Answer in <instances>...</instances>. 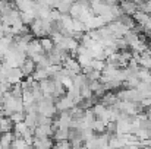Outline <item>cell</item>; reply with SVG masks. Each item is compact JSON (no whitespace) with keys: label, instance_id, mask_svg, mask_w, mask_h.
<instances>
[{"label":"cell","instance_id":"cell-1","mask_svg":"<svg viewBox=\"0 0 151 149\" xmlns=\"http://www.w3.org/2000/svg\"><path fill=\"white\" fill-rule=\"evenodd\" d=\"M75 105H76L75 101L70 98V97H68L66 94L62 95V97H59V98H56V107H57V111H68V110L73 108Z\"/></svg>","mask_w":151,"mask_h":149},{"label":"cell","instance_id":"cell-3","mask_svg":"<svg viewBox=\"0 0 151 149\" xmlns=\"http://www.w3.org/2000/svg\"><path fill=\"white\" fill-rule=\"evenodd\" d=\"M37 53H46V51L43 50V46H41V41H40V38L34 37V38L29 41V44H28L27 56H28V57H31V56H34V54H37Z\"/></svg>","mask_w":151,"mask_h":149},{"label":"cell","instance_id":"cell-5","mask_svg":"<svg viewBox=\"0 0 151 149\" xmlns=\"http://www.w3.org/2000/svg\"><path fill=\"white\" fill-rule=\"evenodd\" d=\"M40 88H41L44 95H53V92H54V79L47 78V79L40 81Z\"/></svg>","mask_w":151,"mask_h":149},{"label":"cell","instance_id":"cell-2","mask_svg":"<svg viewBox=\"0 0 151 149\" xmlns=\"http://www.w3.org/2000/svg\"><path fill=\"white\" fill-rule=\"evenodd\" d=\"M19 67H21V70H22L24 76H25V78H28V76H32L34 70L37 69V63H35L31 57H27V58L24 60V63H22Z\"/></svg>","mask_w":151,"mask_h":149},{"label":"cell","instance_id":"cell-13","mask_svg":"<svg viewBox=\"0 0 151 149\" xmlns=\"http://www.w3.org/2000/svg\"><path fill=\"white\" fill-rule=\"evenodd\" d=\"M132 16H134V19L137 21V24H141V25H145L147 21L151 18L150 13H147V12H144V10H137Z\"/></svg>","mask_w":151,"mask_h":149},{"label":"cell","instance_id":"cell-14","mask_svg":"<svg viewBox=\"0 0 151 149\" xmlns=\"http://www.w3.org/2000/svg\"><path fill=\"white\" fill-rule=\"evenodd\" d=\"M35 18H37V16H35V13L32 12V9H31V10H24V12H21V19H22V22H24L25 25H31Z\"/></svg>","mask_w":151,"mask_h":149},{"label":"cell","instance_id":"cell-9","mask_svg":"<svg viewBox=\"0 0 151 149\" xmlns=\"http://www.w3.org/2000/svg\"><path fill=\"white\" fill-rule=\"evenodd\" d=\"M47 78H50V72H49L47 67H37L32 73V79H35L38 82L43 81V79H47Z\"/></svg>","mask_w":151,"mask_h":149},{"label":"cell","instance_id":"cell-10","mask_svg":"<svg viewBox=\"0 0 151 149\" xmlns=\"http://www.w3.org/2000/svg\"><path fill=\"white\" fill-rule=\"evenodd\" d=\"M24 121L27 123V126H28L29 129L34 130V129L38 126V113H27Z\"/></svg>","mask_w":151,"mask_h":149},{"label":"cell","instance_id":"cell-7","mask_svg":"<svg viewBox=\"0 0 151 149\" xmlns=\"http://www.w3.org/2000/svg\"><path fill=\"white\" fill-rule=\"evenodd\" d=\"M116 19H117L119 22H122L128 29H132V28L137 25V21L134 19V16H132V15H128V13H122V15H119Z\"/></svg>","mask_w":151,"mask_h":149},{"label":"cell","instance_id":"cell-11","mask_svg":"<svg viewBox=\"0 0 151 149\" xmlns=\"http://www.w3.org/2000/svg\"><path fill=\"white\" fill-rule=\"evenodd\" d=\"M123 38H125V40H126V43L132 47V46H134V44L141 38V35H139V34H137L134 29H128V31L123 34Z\"/></svg>","mask_w":151,"mask_h":149},{"label":"cell","instance_id":"cell-4","mask_svg":"<svg viewBox=\"0 0 151 149\" xmlns=\"http://www.w3.org/2000/svg\"><path fill=\"white\" fill-rule=\"evenodd\" d=\"M24 73L21 70V67H10L7 75H6V79L10 82V83H16V82H21L24 79Z\"/></svg>","mask_w":151,"mask_h":149},{"label":"cell","instance_id":"cell-17","mask_svg":"<svg viewBox=\"0 0 151 149\" xmlns=\"http://www.w3.org/2000/svg\"><path fill=\"white\" fill-rule=\"evenodd\" d=\"M25 115H27L25 111H13L10 114V118H12L13 123H18V121H24L25 120Z\"/></svg>","mask_w":151,"mask_h":149},{"label":"cell","instance_id":"cell-16","mask_svg":"<svg viewBox=\"0 0 151 149\" xmlns=\"http://www.w3.org/2000/svg\"><path fill=\"white\" fill-rule=\"evenodd\" d=\"M40 41H41V46H43V50L47 53V51H50L56 44H54V41L51 40V37H43V38H40Z\"/></svg>","mask_w":151,"mask_h":149},{"label":"cell","instance_id":"cell-6","mask_svg":"<svg viewBox=\"0 0 151 149\" xmlns=\"http://www.w3.org/2000/svg\"><path fill=\"white\" fill-rule=\"evenodd\" d=\"M120 7H122L123 13H128V15H134L138 10V4L134 0H122L120 1Z\"/></svg>","mask_w":151,"mask_h":149},{"label":"cell","instance_id":"cell-15","mask_svg":"<svg viewBox=\"0 0 151 149\" xmlns=\"http://www.w3.org/2000/svg\"><path fill=\"white\" fill-rule=\"evenodd\" d=\"M91 127L96 133H104L106 132V121L101 120V118H96L93 123H91Z\"/></svg>","mask_w":151,"mask_h":149},{"label":"cell","instance_id":"cell-8","mask_svg":"<svg viewBox=\"0 0 151 149\" xmlns=\"http://www.w3.org/2000/svg\"><path fill=\"white\" fill-rule=\"evenodd\" d=\"M56 142L57 140H65V139H69V127H57L51 136Z\"/></svg>","mask_w":151,"mask_h":149},{"label":"cell","instance_id":"cell-12","mask_svg":"<svg viewBox=\"0 0 151 149\" xmlns=\"http://www.w3.org/2000/svg\"><path fill=\"white\" fill-rule=\"evenodd\" d=\"M122 86H123V81H119V79H110V81L104 82L106 91H117Z\"/></svg>","mask_w":151,"mask_h":149},{"label":"cell","instance_id":"cell-18","mask_svg":"<svg viewBox=\"0 0 151 149\" xmlns=\"http://www.w3.org/2000/svg\"><path fill=\"white\" fill-rule=\"evenodd\" d=\"M144 28H145V31H151V18L147 21V24L144 25Z\"/></svg>","mask_w":151,"mask_h":149}]
</instances>
